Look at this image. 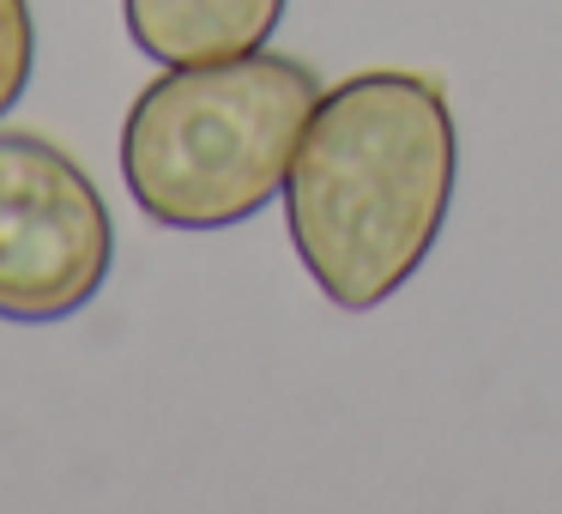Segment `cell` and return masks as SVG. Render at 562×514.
Returning a JSON list of instances; mask_svg holds the SVG:
<instances>
[{
    "label": "cell",
    "mask_w": 562,
    "mask_h": 514,
    "mask_svg": "<svg viewBox=\"0 0 562 514\" xmlns=\"http://www.w3.org/2000/svg\"><path fill=\"white\" fill-rule=\"evenodd\" d=\"M460 182V134L436 79L351 74L321 91L284 176V224L333 309H381L429 260Z\"/></svg>",
    "instance_id": "obj_1"
},
{
    "label": "cell",
    "mask_w": 562,
    "mask_h": 514,
    "mask_svg": "<svg viewBox=\"0 0 562 514\" xmlns=\"http://www.w3.org/2000/svg\"><path fill=\"white\" fill-rule=\"evenodd\" d=\"M321 79L291 55L164 67L122 122V176L164 231H231L284 194Z\"/></svg>",
    "instance_id": "obj_2"
},
{
    "label": "cell",
    "mask_w": 562,
    "mask_h": 514,
    "mask_svg": "<svg viewBox=\"0 0 562 514\" xmlns=\"http://www.w3.org/2000/svg\"><path fill=\"white\" fill-rule=\"evenodd\" d=\"M115 224L98 182L43 134H0V321H67L103 291Z\"/></svg>",
    "instance_id": "obj_3"
},
{
    "label": "cell",
    "mask_w": 562,
    "mask_h": 514,
    "mask_svg": "<svg viewBox=\"0 0 562 514\" xmlns=\"http://www.w3.org/2000/svg\"><path fill=\"white\" fill-rule=\"evenodd\" d=\"M127 37L158 67L231 62L272 43L284 0H122Z\"/></svg>",
    "instance_id": "obj_4"
},
{
    "label": "cell",
    "mask_w": 562,
    "mask_h": 514,
    "mask_svg": "<svg viewBox=\"0 0 562 514\" xmlns=\"http://www.w3.org/2000/svg\"><path fill=\"white\" fill-rule=\"evenodd\" d=\"M37 74V25H31V0H0V115L31 91Z\"/></svg>",
    "instance_id": "obj_5"
}]
</instances>
